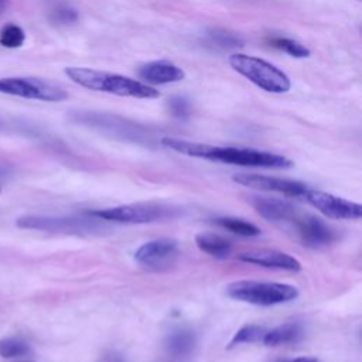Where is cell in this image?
I'll return each instance as SVG.
<instances>
[{"instance_id":"5","label":"cell","mask_w":362,"mask_h":362,"mask_svg":"<svg viewBox=\"0 0 362 362\" xmlns=\"http://www.w3.org/2000/svg\"><path fill=\"white\" fill-rule=\"evenodd\" d=\"M90 216L120 222V223H150L164 219H171L177 215V209L163 204H127L89 212Z\"/></svg>"},{"instance_id":"7","label":"cell","mask_w":362,"mask_h":362,"mask_svg":"<svg viewBox=\"0 0 362 362\" xmlns=\"http://www.w3.org/2000/svg\"><path fill=\"white\" fill-rule=\"evenodd\" d=\"M0 93L42 102H62L68 99V92L62 86L33 76L0 78Z\"/></svg>"},{"instance_id":"17","label":"cell","mask_w":362,"mask_h":362,"mask_svg":"<svg viewBox=\"0 0 362 362\" xmlns=\"http://www.w3.org/2000/svg\"><path fill=\"white\" fill-rule=\"evenodd\" d=\"M194 344H195V338L192 332L185 329L173 332L167 339V348L175 356H184L189 354L191 349L194 348Z\"/></svg>"},{"instance_id":"4","label":"cell","mask_w":362,"mask_h":362,"mask_svg":"<svg viewBox=\"0 0 362 362\" xmlns=\"http://www.w3.org/2000/svg\"><path fill=\"white\" fill-rule=\"evenodd\" d=\"M226 294L235 300L255 305H276L288 303L298 296V290L291 284L240 280L226 287Z\"/></svg>"},{"instance_id":"27","label":"cell","mask_w":362,"mask_h":362,"mask_svg":"<svg viewBox=\"0 0 362 362\" xmlns=\"http://www.w3.org/2000/svg\"><path fill=\"white\" fill-rule=\"evenodd\" d=\"M7 6H8V0H0V16L6 11Z\"/></svg>"},{"instance_id":"24","label":"cell","mask_w":362,"mask_h":362,"mask_svg":"<svg viewBox=\"0 0 362 362\" xmlns=\"http://www.w3.org/2000/svg\"><path fill=\"white\" fill-rule=\"evenodd\" d=\"M49 20L58 25H68L78 20V13H76V10H74L71 7L59 6L51 11Z\"/></svg>"},{"instance_id":"22","label":"cell","mask_w":362,"mask_h":362,"mask_svg":"<svg viewBox=\"0 0 362 362\" xmlns=\"http://www.w3.org/2000/svg\"><path fill=\"white\" fill-rule=\"evenodd\" d=\"M208 42L216 48H222V49H229V48H238L243 45V41L232 34L228 33L225 30H211L208 33Z\"/></svg>"},{"instance_id":"15","label":"cell","mask_w":362,"mask_h":362,"mask_svg":"<svg viewBox=\"0 0 362 362\" xmlns=\"http://www.w3.org/2000/svg\"><path fill=\"white\" fill-rule=\"evenodd\" d=\"M303 337V328L297 322H286L273 328L272 331L264 332L263 344L267 346H277L284 344L297 342Z\"/></svg>"},{"instance_id":"21","label":"cell","mask_w":362,"mask_h":362,"mask_svg":"<svg viewBox=\"0 0 362 362\" xmlns=\"http://www.w3.org/2000/svg\"><path fill=\"white\" fill-rule=\"evenodd\" d=\"M31 352L30 345L20 338H1L0 356L3 358H21Z\"/></svg>"},{"instance_id":"9","label":"cell","mask_w":362,"mask_h":362,"mask_svg":"<svg viewBox=\"0 0 362 362\" xmlns=\"http://www.w3.org/2000/svg\"><path fill=\"white\" fill-rule=\"evenodd\" d=\"M297 235L304 246L308 247H321L335 240V230L331 229L322 219L305 214L297 216L291 221Z\"/></svg>"},{"instance_id":"12","label":"cell","mask_w":362,"mask_h":362,"mask_svg":"<svg viewBox=\"0 0 362 362\" xmlns=\"http://www.w3.org/2000/svg\"><path fill=\"white\" fill-rule=\"evenodd\" d=\"M239 260L245 263L257 264L267 269H280L288 272H300L301 263L291 255L272 250V249H260V250H250L239 255Z\"/></svg>"},{"instance_id":"1","label":"cell","mask_w":362,"mask_h":362,"mask_svg":"<svg viewBox=\"0 0 362 362\" xmlns=\"http://www.w3.org/2000/svg\"><path fill=\"white\" fill-rule=\"evenodd\" d=\"M161 144L177 153L189 157L205 158L211 161H221L226 164L243 165V167H263V168H288L293 163L280 154L243 148V147H221L204 143H195L181 140L175 137H163Z\"/></svg>"},{"instance_id":"26","label":"cell","mask_w":362,"mask_h":362,"mask_svg":"<svg viewBox=\"0 0 362 362\" xmlns=\"http://www.w3.org/2000/svg\"><path fill=\"white\" fill-rule=\"evenodd\" d=\"M283 362H318L315 358L311 356H300L296 359H290V361H283Z\"/></svg>"},{"instance_id":"8","label":"cell","mask_w":362,"mask_h":362,"mask_svg":"<svg viewBox=\"0 0 362 362\" xmlns=\"http://www.w3.org/2000/svg\"><path fill=\"white\" fill-rule=\"evenodd\" d=\"M304 198L317 208L321 214L332 219H351L356 221L362 216V206L361 204L348 201L345 198L307 188Z\"/></svg>"},{"instance_id":"20","label":"cell","mask_w":362,"mask_h":362,"mask_svg":"<svg viewBox=\"0 0 362 362\" xmlns=\"http://www.w3.org/2000/svg\"><path fill=\"white\" fill-rule=\"evenodd\" d=\"M25 41L24 30L14 23L4 24L0 30V45L4 48H20Z\"/></svg>"},{"instance_id":"2","label":"cell","mask_w":362,"mask_h":362,"mask_svg":"<svg viewBox=\"0 0 362 362\" xmlns=\"http://www.w3.org/2000/svg\"><path fill=\"white\" fill-rule=\"evenodd\" d=\"M64 72L74 83L95 92L136 99H156L160 96L154 86L124 75L86 66H66Z\"/></svg>"},{"instance_id":"25","label":"cell","mask_w":362,"mask_h":362,"mask_svg":"<svg viewBox=\"0 0 362 362\" xmlns=\"http://www.w3.org/2000/svg\"><path fill=\"white\" fill-rule=\"evenodd\" d=\"M168 109L174 117L185 119L189 116V102L182 96H175L168 100Z\"/></svg>"},{"instance_id":"3","label":"cell","mask_w":362,"mask_h":362,"mask_svg":"<svg viewBox=\"0 0 362 362\" xmlns=\"http://www.w3.org/2000/svg\"><path fill=\"white\" fill-rule=\"evenodd\" d=\"M228 61L233 71L269 93H286L291 88L286 72L259 57L236 52L229 55Z\"/></svg>"},{"instance_id":"14","label":"cell","mask_w":362,"mask_h":362,"mask_svg":"<svg viewBox=\"0 0 362 362\" xmlns=\"http://www.w3.org/2000/svg\"><path fill=\"white\" fill-rule=\"evenodd\" d=\"M250 205L256 209V212L270 222H291L298 211L291 204L276 199V198H264V197H252Z\"/></svg>"},{"instance_id":"28","label":"cell","mask_w":362,"mask_h":362,"mask_svg":"<svg viewBox=\"0 0 362 362\" xmlns=\"http://www.w3.org/2000/svg\"><path fill=\"white\" fill-rule=\"evenodd\" d=\"M18 362H33V361H18Z\"/></svg>"},{"instance_id":"11","label":"cell","mask_w":362,"mask_h":362,"mask_svg":"<svg viewBox=\"0 0 362 362\" xmlns=\"http://www.w3.org/2000/svg\"><path fill=\"white\" fill-rule=\"evenodd\" d=\"M177 240L170 238H160L143 243L134 253V259L150 267H158L170 262L177 253Z\"/></svg>"},{"instance_id":"19","label":"cell","mask_w":362,"mask_h":362,"mask_svg":"<svg viewBox=\"0 0 362 362\" xmlns=\"http://www.w3.org/2000/svg\"><path fill=\"white\" fill-rule=\"evenodd\" d=\"M269 44L280 51H284L293 58H307L310 57L311 51L303 45L301 42L293 40V38H286V37H273L269 40Z\"/></svg>"},{"instance_id":"23","label":"cell","mask_w":362,"mask_h":362,"mask_svg":"<svg viewBox=\"0 0 362 362\" xmlns=\"http://www.w3.org/2000/svg\"><path fill=\"white\" fill-rule=\"evenodd\" d=\"M264 329L259 325H243L240 329H238V332L233 335L232 341L229 342V348L239 345V344H249V342H256L259 339H263L264 335Z\"/></svg>"},{"instance_id":"16","label":"cell","mask_w":362,"mask_h":362,"mask_svg":"<svg viewBox=\"0 0 362 362\" xmlns=\"http://www.w3.org/2000/svg\"><path fill=\"white\" fill-rule=\"evenodd\" d=\"M195 243L199 250L216 259H225L232 250V245L222 236L214 233H199L195 236Z\"/></svg>"},{"instance_id":"6","label":"cell","mask_w":362,"mask_h":362,"mask_svg":"<svg viewBox=\"0 0 362 362\" xmlns=\"http://www.w3.org/2000/svg\"><path fill=\"white\" fill-rule=\"evenodd\" d=\"M88 218H72V216H47V215H24L17 219V226L21 229H33L42 232H61V233H75V235H89L99 233L106 229V226L95 216Z\"/></svg>"},{"instance_id":"10","label":"cell","mask_w":362,"mask_h":362,"mask_svg":"<svg viewBox=\"0 0 362 362\" xmlns=\"http://www.w3.org/2000/svg\"><path fill=\"white\" fill-rule=\"evenodd\" d=\"M233 181L245 187L263 189V191H274V192H280L290 197H304L308 188L305 184L300 181L260 175V174H236L233 175Z\"/></svg>"},{"instance_id":"18","label":"cell","mask_w":362,"mask_h":362,"mask_svg":"<svg viewBox=\"0 0 362 362\" xmlns=\"http://www.w3.org/2000/svg\"><path fill=\"white\" fill-rule=\"evenodd\" d=\"M215 223L219 225V226H222L223 229L230 230L232 233L239 235V236L250 238V236H257V235H260V229H259L256 225H253V223H250V222H247V221H245V219L229 218V216H228V218H218V219L215 221Z\"/></svg>"},{"instance_id":"13","label":"cell","mask_w":362,"mask_h":362,"mask_svg":"<svg viewBox=\"0 0 362 362\" xmlns=\"http://www.w3.org/2000/svg\"><path fill=\"white\" fill-rule=\"evenodd\" d=\"M137 75L141 79V82L150 86L175 83V82H181L185 78L184 69L168 61L147 62L139 66Z\"/></svg>"}]
</instances>
